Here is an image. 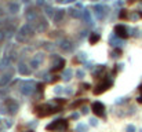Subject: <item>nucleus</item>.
<instances>
[{
    "instance_id": "obj_14",
    "label": "nucleus",
    "mask_w": 142,
    "mask_h": 132,
    "mask_svg": "<svg viewBox=\"0 0 142 132\" xmlns=\"http://www.w3.org/2000/svg\"><path fill=\"white\" fill-rule=\"evenodd\" d=\"M8 10H10V13L15 14V13H18V11H20V4H18V3H10Z\"/></svg>"
},
{
    "instance_id": "obj_20",
    "label": "nucleus",
    "mask_w": 142,
    "mask_h": 132,
    "mask_svg": "<svg viewBox=\"0 0 142 132\" xmlns=\"http://www.w3.org/2000/svg\"><path fill=\"white\" fill-rule=\"evenodd\" d=\"M83 17H84L86 22H88V23H91V22H92V21H91V17H90V13H88V11H83Z\"/></svg>"
},
{
    "instance_id": "obj_10",
    "label": "nucleus",
    "mask_w": 142,
    "mask_h": 132,
    "mask_svg": "<svg viewBox=\"0 0 142 132\" xmlns=\"http://www.w3.org/2000/svg\"><path fill=\"white\" fill-rule=\"evenodd\" d=\"M64 15H65V10H58L57 13L54 14V21L55 22H59L64 19Z\"/></svg>"
},
{
    "instance_id": "obj_32",
    "label": "nucleus",
    "mask_w": 142,
    "mask_h": 132,
    "mask_svg": "<svg viewBox=\"0 0 142 132\" xmlns=\"http://www.w3.org/2000/svg\"><path fill=\"white\" fill-rule=\"evenodd\" d=\"M55 102H57V103H59V105L65 103V100H64V99H55Z\"/></svg>"
},
{
    "instance_id": "obj_25",
    "label": "nucleus",
    "mask_w": 142,
    "mask_h": 132,
    "mask_svg": "<svg viewBox=\"0 0 142 132\" xmlns=\"http://www.w3.org/2000/svg\"><path fill=\"white\" fill-rule=\"evenodd\" d=\"M54 91H55V94H61V92L64 91V89H62V87H55Z\"/></svg>"
},
{
    "instance_id": "obj_23",
    "label": "nucleus",
    "mask_w": 142,
    "mask_h": 132,
    "mask_svg": "<svg viewBox=\"0 0 142 132\" xmlns=\"http://www.w3.org/2000/svg\"><path fill=\"white\" fill-rule=\"evenodd\" d=\"M120 19H124V18H127V10H121V13H120Z\"/></svg>"
},
{
    "instance_id": "obj_18",
    "label": "nucleus",
    "mask_w": 142,
    "mask_h": 132,
    "mask_svg": "<svg viewBox=\"0 0 142 132\" xmlns=\"http://www.w3.org/2000/svg\"><path fill=\"white\" fill-rule=\"evenodd\" d=\"M72 74H73V72H72L70 69H69V70H65V73H64V77H62V79L68 81V80H70V79H72Z\"/></svg>"
},
{
    "instance_id": "obj_31",
    "label": "nucleus",
    "mask_w": 142,
    "mask_h": 132,
    "mask_svg": "<svg viewBox=\"0 0 142 132\" xmlns=\"http://www.w3.org/2000/svg\"><path fill=\"white\" fill-rule=\"evenodd\" d=\"M76 74H77L79 77H83V76H84V72H83V70H79V72H77Z\"/></svg>"
},
{
    "instance_id": "obj_29",
    "label": "nucleus",
    "mask_w": 142,
    "mask_h": 132,
    "mask_svg": "<svg viewBox=\"0 0 142 132\" xmlns=\"http://www.w3.org/2000/svg\"><path fill=\"white\" fill-rule=\"evenodd\" d=\"M120 54H121V51H120V50H116V51H115V54H113L112 57H116V58H117V57H120Z\"/></svg>"
},
{
    "instance_id": "obj_2",
    "label": "nucleus",
    "mask_w": 142,
    "mask_h": 132,
    "mask_svg": "<svg viewBox=\"0 0 142 132\" xmlns=\"http://www.w3.org/2000/svg\"><path fill=\"white\" fill-rule=\"evenodd\" d=\"M91 110L94 111V114L100 116V117H102L105 114V106L101 103V102H94L92 106H91Z\"/></svg>"
},
{
    "instance_id": "obj_15",
    "label": "nucleus",
    "mask_w": 142,
    "mask_h": 132,
    "mask_svg": "<svg viewBox=\"0 0 142 132\" xmlns=\"http://www.w3.org/2000/svg\"><path fill=\"white\" fill-rule=\"evenodd\" d=\"M88 40H90L91 44H95V43H98V41H100V34H98V33H91Z\"/></svg>"
},
{
    "instance_id": "obj_16",
    "label": "nucleus",
    "mask_w": 142,
    "mask_h": 132,
    "mask_svg": "<svg viewBox=\"0 0 142 132\" xmlns=\"http://www.w3.org/2000/svg\"><path fill=\"white\" fill-rule=\"evenodd\" d=\"M95 10H97L98 18H103V17H105V7H102V6H97Z\"/></svg>"
},
{
    "instance_id": "obj_42",
    "label": "nucleus",
    "mask_w": 142,
    "mask_h": 132,
    "mask_svg": "<svg viewBox=\"0 0 142 132\" xmlns=\"http://www.w3.org/2000/svg\"><path fill=\"white\" fill-rule=\"evenodd\" d=\"M94 2H97V0H94Z\"/></svg>"
},
{
    "instance_id": "obj_1",
    "label": "nucleus",
    "mask_w": 142,
    "mask_h": 132,
    "mask_svg": "<svg viewBox=\"0 0 142 132\" xmlns=\"http://www.w3.org/2000/svg\"><path fill=\"white\" fill-rule=\"evenodd\" d=\"M47 131H66L68 129V123L66 120H57L46 127Z\"/></svg>"
},
{
    "instance_id": "obj_39",
    "label": "nucleus",
    "mask_w": 142,
    "mask_h": 132,
    "mask_svg": "<svg viewBox=\"0 0 142 132\" xmlns=\"http://www.w3.org/2000/svg\"><path fill=\"white\" fill-rule=\"evenodd\" d=\"M139 89H141V92H142V85H141V87H139Z\"/></svg>"
},
{
    "instance_id": "obj_34",
    "label": "nucleus",
    "mask_w": 142,
    "mask_h": 132,
    "mask_svg": "<svg viewBox=\"0 0 142 132\" xmlns=\"http://www.w3.org/2000/svg\"><path fill=\"white\" fill-rule=\"evenodd\" d=\"M37 4L39 6H43V4H44V0H37Z\"/></svg>"
},
{
    "instance_id": "obj_6",
    "label": "nucleus",
    "mask_w": 142,
    "mask_h": 132,
    "mask_svg": "<svg viewBox=\"0 0 142 132\" xmlns=\"http://www.w3.org/2000/svg\"><path fill=\"white\" fill-rule=\"evenodd\" d=\"M115 33L119 39H127L128 37V33H127V28L123 26V25H117L115 28Z\"/></svg>"
},
{
    "instance_id": "obj_8",
    "label": "nucleus",
    "mask_w": 142,
    "mask_h": 132,
    "mask_svg": "<svg viewBox=\"0 0 142 132\" xmlns=\"http://www.w3.org/2000/svg\"><path fill=\"white\" fill-rule=\"evenodd\" d=\"M25 17H26V19L30 22V21H33V19H36V17H37V14H36V11L35 10H32V8H29L26 13H25Z\"/></svg>"
},
{
    "instance_id": "obj_19",
    "label": "nucleus",
    "mask_w": 142,
    "mask_h": 132,
    "mask_svg": "<svg viewBox=\"0 0 142 132\" xmlns=\"http://www.w3.org/2000/svg\"><path fill=\"white\" fill-rule=\"evenodd\" d=\"M76 131L77 132H87V127H86L84 124H79L76 127Z\"/></svg>"
},
{
    "instance_id": "obj_36",
    "label": "nucleus",
    "mask_w": 142,
    "mask_h": 132,
    "mask_svg": "<svg viewBox=\"0 0 142 132\" xmlns=\"http://www.w3.org/2000/svg\"><path fill=\"white\" fill-rule=\"evenodd\" d=\"M138 102H139V103H142V97H139V98H138Z\"/></svg>"
},
{
    "instance_id": "obj_13",
    "label": "nucleus",
    "mask_w": 142,
    "mask_h": 132,
    "mask_svg": "<svg viewBox=\"0 0 142 132\" xmlns=\"http://www.w3.org/2000/svg\"><path fill=\"white\" fill-rule=\"evenodd\" d=\"M20 73H21L22 76H29V74H30V69L28 68L26 65H21V66H20Z\"/></svg>"
},
{
    "instance_id": "obj_4",
    "label": "nucleus",
    "mask_w": 142,
    "mask_h": 132,
    "mask_svg": "<svg viewBox=\"0 0 142 132\" xmlns=\"http://www.w3.org/2000/svg\"><path fill=\"white\" fill-rule=\"evenodd\" d=\"M35 33V29L29 25V23H26L25 26H22L21 28V31H20V36H22L23 39H26V37H29V36H32Z\"/></svg>"
},
{
    "instance_id": "obj_26",
    "label": "nucleus",
    "mask_w": 142,
    "mask_h": 132,
    "mask_svg": "<svg viewBox=\"0 0 142 132\" xmlns=\"http://www.w3.org/2000/svg\"><path fill=\"white\" fill-rule=\"evenodd\" d=\"M46 14L53 15V8H51V7H47V8H46Z\"/></svg>"
},
{
    "instance_id": "obj_24",
    "label": "nucleus",
    "mask_w": 142,
    "mask_h": 132,
    "mask_svg": "<svg viewBox=\"0 0 142 132\" xmlns=\"http://www.w3.org/2000/svg\"><path fill=\"white\" fill-rule=\"evenodd\" d=\"M126 131L127 132H135V127H134V125H128Z\"/></svg>"
},
{
    "instance_id": "obj_40",
    "label": "nucleus",
    "mask_w": 142,
    "mask_h": 132,
    "mask_svg": "<svg viewBox=\"0 0 142 132\" xmlns=\"http://www.w3.org/2000/svg\"><path fill=\"white\" fill-rule=\"evenodd\" d=\"M57 2H64V0H57Z\"/></svg>"
},
{
    "instance_id": "obj_28",
    "label": "nucleus",
    "mask_w": 142,
    "mask_h": 132,
    "mask_svg": "<svg viewBox=\"0 0 142 132\" xmlns=\"http://www.w3.org/2000/svg\"><path fill=\"white\" fill-rule=\"evenodd\" d=\"M82 103H83V99H82V100H77L76 103H73V105H72V107H77L79 105H82Z\"/></svg>"
},
{
    "instance_id": "obj_37",
    "label": "nucleus",
    "mask_w": 142,
    "mask_h": 132,
    "mask_svg": "<svg viewBox=\"0 0 142 132\" xmlns=\"http://www.w3.org/2000/svg\"><path fill=\"white\" fill-rule=\"evenodd\" d=\"M66 2H75V0H66Z\"/></svg>"
},
{
    "instance_id": "obj_9",
    "label": "nucleus",
    "mask_w": 142,
    "mask_h": 132,
    "mask_svg": "<svg viewBox=\"0 0 142 132\" xmlns=\"http://www.w3.org/2000/svg\"><path fill=\"white\" fill-rule=\"evenodd\" d=\"M59 47H61V48H62L65 52L72 51V50H73V44L70 43V41H62V44H61Z\"/></svg>"
},
{
    "instance_id": "obj_21",
    "label": "nucleus",
    "mask_w": 142,
    "mask_h": 132,
    "mask_svg": "<svg viewBox=\"0 0 142 132\" xmlns=\"http://www.w3.org/2000/svg\"><path fill=\"white\" fill-rule=\"evenodd\" d=\"M69 11H70V15L73 18H80L82 17V13H80V11H76V10H69Z\"/></svg>"
},
{
    "instance_id": "obj_38",
    "label": "nucleus",
    "mask_w": 142,
    "mask_h": 132,
    "mask_svg": "<svg viewBox=\"0 0 142 132\" xmlns=\"http://www.w3.org/2000/svg\"><path fill=\"white\" fill-rule=\"evenodd\" d=\"M23 2H26V3H28V2H30V0H23Z\"/></svg>"
},
{
    "instance_id": "obj_17",
    "label": "nucleus",
    "mask_w": 142,
    "mask_h": 132,
    "mask_svg": "<svg viewBox=\"0 0 142 132\" xmlns=\"http://www.w3.org/2000/svg\"><path fill=\"white\" fill-rule=\"evenodd\" d=\"M64 66H65V61L64 59H59V63H57L53 68V72H58V70H61V69H64Z\"/></svg>"
},
{
    "instance_id": "obj_35",
    "label": "nucleus",
    "mask_w": 142,
    "mask_h": 132,
    "mask_svg": "<svg viewBox=\"0 0 142 132\" xmlns=\"http://www.w3.org/2000/svg\"><path fill=\"white\" fill-rule=\"evenodd\" d=\"M77 117H79L77 113H75V114H72V116H70V118H77Z\"/></svg>"
},
{
    "instance_id": "obj_22",
    "label": "nucleus",
    "mask_w": 142,
    "mask_h": 132,
    "mask_svg": "<svg viewBox=\"0 0 142 132\" xmlns=\"http://www.w3.org/2000/svg\"><path fill=\"white\" fill-rule=\"evenodd\" d=\"M10 79H11V74H10V73H7V74H4V76H3V80H2V83H3V84H6V83H8V81H10Z\"/></svg>"
},
{
    "instance_id": "obj_33",
    "label": "nucleus",
    "mask_w": 142,
    "mask_h": 132,
    "mask_svg": "<svg viewBox=\"0 0 142 132\" xmlns=\"http://www.w3.org/2000/svg\"><path fill=\"white\" fill-rule=\"evenodd\" d=\"M82 113H83V114H87V113H88V109H87V107H83V109H82Z\"/></svg>"
},
{
    "instance_id": "obj_30",
    "label": "nucleus",
    "mask_w": 142,
    "mask_h": 132,
    "mask_svg": "<svg viewBox=\"0 0 142 132\" xmlns=\"http://www.w3.org/2000/svg\"><path fill=\"white\" fill-rule=\"evenodd\" d=\"M3 40H4V32L0 31V43H3Z\"/></svg>"
},
{
    "instance_id": "obj_12",
    "label": "nucleus",
    "mask_w": 142,
    "mask_h": 132,
    "mask_svg": "<svg viewBox=\"0 0 142 132\" xmlns=\"http://www.w3.org/2000/svg\"><path fill=\"white\" fill-rule=\"evenodd\" d=\"M11 62V59L8 57H4L2 61H0V69H6V68H8V65Z\"/></svg>"
},
{
    "instance_id": "obj_5",
    "label": "nucleus",
    "mask_w": 142,
    "mask_h": 132,
    "mask_svg": "<svg viewBox=\"0 0 142 132\" xmlns=\"http://www.w3.org/2000/svg\"><path fill=\"white\" fill-rule=\"evenodd\" d=\"M4 106H6V109L8 110L10 114H14V113H17V110H18V103H17V102H14V100H11V99L6 100L4 102Z\"/></svg>"
},
{
    "instance_id": "obj_41",
    "label": "nucleus",
    "mask_w": 142,
    "mask_h": 132,
    "mask_svg": "<svg viewBox=\"0 0 142 132\" xmlns=\"http://www.w3.org/2000/svg\"><path fill=\"white\" fill-rule=\"evenodd\" d=\"M28 132H33V131H28Z\"/></svg>"
},
{
    "instance_id": "obj_7",
    "label": "nucleus",
    "mask_w": 142,
    "mask_h": 132,
    "mask_svg": "<svg viewBox=\"0 0 142 132\" xmlns=\"http://www.w3.org/2000/svg\"><path fill=\"white\" fill-rule=\"evenodd\" d=\"M32 91H33V84L30 83V81H28L25 85L22 87V89H21V92H22L23 95H29Z\"/></svg>"
},
{
    "instance_id": "obj_3",
    "label": "nucleus",
    "mask_w": 142,
    "mask_h": 132,
    "mask_svg": "<svg viewBox=\"0 0 142 132\" xmlns=\"http://www.w3.org/2000/svg\"><path fill=\"white\" fill-rule=\"evenodd\" d=\"M110 85H112V81H110V80H105L103 83H101V84H98V85H97V88L94 89V94L95 95H100L101 92L106 91Z\"/></svg>"
},
{
    "instance_id": "obj_11",
    "label": "nucleus",
    "mask_w": 142,
    "mask_h": 132,
    "mask_svg": "<svg viewBox=\"0 0 142 132\" xmlns=\"http://www.w3.org/2000/svg\"><path fill=\"white\" fill-rule=\"evenodd\" d=\"M47 26H48V23L44 19H40L39 21V25L36 26V31H37V32H43V31H46V29H47Z\"/></svg>"
},
{
    "instance_id": "obj_27",
    "label": "nucleus",
    "mask_w": 142,
    "mask_h": 132,
    "mask_svg": "<svg viewBox=\"0 0 142 132\" xmlns=\"http://www.w3.org/2000/svg\"><path fill=\"white\" fill-rule=\"evenodd\" d=\"M90 124L92 125V127H97V124H98V123H97V120H95V118H91V121H90Z\"/></svg>"
}]
</instances>
